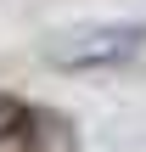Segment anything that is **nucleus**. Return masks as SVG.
I'll return each instance as SVG.
<instances>
[{
  "mask_svg": "<svg viewBox=\"0 0 146 152\" xmlns=\"http://www.w3.org/2000/svg\"><path fill=\"white\" fill-rule=\"evenodd\" d=\"M146 56V23H84L45 45V68L56 73H107Z\"/></svg>",
  "mask_w": 146,
  "mask_h": 152,
  "instance_id": "obj_1",
  "label": "nucleus"
},
{
  "mask_svg": "<svg viewBox=\"0 0 146 152\" xmlns=\"http://www.w3.org/2000/svg\"><path fill=\"white\" fill-rule=\"evenodd\" d=\"M23 124H28V107H23L17 96H0V147H6V141H17V135H23Z\"/></svg>",
  "mask_w": 146,
  "mask_h": 152,
  "instance_id": "obj_2",
  "label": "nucleus"
}]
</instances>
